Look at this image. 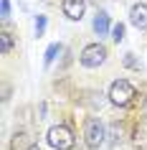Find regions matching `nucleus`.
<instances>
[{
	"mask_svg": "<svg viewBox=\"0 0 147 150\" xmlns=\"http://www.w3.org/2000/svg\"><path fill=\"white\" fill-rule=\"evenodd\" d=\"M46 137H48V145L53 150H71L76 145V137H74V132H71L66 125H53L48 130Z\"/></svg>",
	"mask_w": 147,
	"mask_h": 150,
	"instance_id": "1",
	"label": "nucleus"
},
{
	"mask_svg": "<svg viewBox=\"0 0 147 150\" xmlns=\"http://www.w3.org/2000/svg\"><path fill=\"white\" fill-rule=\"evenodd\" d=\"M107 97H109V102L117 104V107H127V104L134 99V87H132L127 79H117V81H112Z\"/></svg>",
	"mask_w": 147,
	"mask_h": 150,
	"instance_id": "2",
	"label": "nucleus"
},
{
	"mask_svg": "<svg viewBox=\"0 0 147 150\" xmlns=\"http://www.w3.org/2000/svg\"><path fill=\"white\" fill-rule=\"evenodd\" d=\"M104 137H107V127L101 125V120H96V117L86 120V125H84V142H86V148L99 150L101 145H104Z\"/></svg>",
	"mask_w": 147,
	"mask_h": 150,
	"instance_id": "3",
	"label": "nucleus"
},
{
	"mask_svg": "<svg viewBox=\"0 0 147 150\" xmlns=\"http://www.w3.org/2000/svg\"><path fill=\"white\" fill-rule=\"evenodd\" d=\"M104 61H107V48L101 46V43H89L81 51V64H84L86 69H99Z\"/></svg>",
	"mask_w": 147,
	"mask_h": 150,
	"instance_id": "4",
	"label": "nucleus"
},
{
	"mask_svg": "<svg viewBox=\"0 0 147 150\" xmlns=\"http://www.w3.org/2000/svg\"><path fill=\"white\" fill-rule=\"evenodd\" d=\"M129 23L139 31H147V3H134L129 10Z\"/></svg>",
	"mask_w": 147,
	"mask_h": 150,
	"instance_id": "5",
	"label": "nucleus"
},
{
	"mask_svg": "<svg viewBox=\"0 0 147 150\" xmlns=\"http://www.w3.org/2000/svg\"><path fill=\"white\" fill-rule=\"evenodd\" d=\"M84 8H86V0H63V16L69 21H81Z\"/></svg>",
	"mask_w": 147,
	"mask_h": 150,
	"instance_id": "6",
	"label": "nucleus"
},
{
	"mask_svg": "<svg viewBox=\"0 0 147 150\" xmlns=\"http://www.w3.org/2000/svg\"><path fill=\"white\" fill-rule=\"evenodd\" d=\"M33 142H31V135L28 132H15L13 135V142H10V150H28Z\"/></svg>",
	"mask_w": 147,
	"mask_h": 150,
	"instance_id": "7",
	"label": "nucleus"
},
{
	"mask_svg": "<svg viewBox=\"0 0 147 150\" xmlns=\"http://www.w3.org/2000/svg\"><path fill=\"white\" fill-rule=\"evenodd\" d=\"M94 31L99 33V36H107V31H109V16L104 13V10H99L96 18H94Z\"/></svg>",
	"mask_w": 147,
	"mask_h": 150,
	"instance_id": "8",
	"label": "nucleus"
},
{
	"mask_svg": "<svg viewBox=\"0 0 147 150\" xmlns=\"http://www.w3.org/2000/svg\"><path fill=\"white\" fill-rule=\"evenodd\" d=\"M10 48H13V38H10L8 31H3V33H0V51H3V56H8Z\"/></svg>",
	"mask_w": 147,
	"mask_h": 150,
	"instance_id": "9",
	"label": "nucleus"
},
{
	"mask_svg": "<svg viewBox=\"0 0 147 150\" xmlns=\"http://www.w3.org/2000/svg\"><path fill=\"white\" fill-rule=\"evenodd\" d=\"M58 54H61V43H51V46L46 48V66H51Z\"/></svg>",
	"mask_w": 147,
	"mask_h": 150,
	"instance_id": "10",
	"label": "nucleus"
},
{
	"mask_svg": "<svg viewBox=\"0 0 147 150\" xmlns=\"http://www.w3.org/2000/svg\"><path fill=\"white\" fill-rule=\"evenodd\" d=\"M112 38H114L117 43H119V41L124 38V23H117L114 28H112Z\"/></svg>",
	"mask_w": 147,
	"mask_h": 150,
	"instance_id": "11",
	"label": "nucleus"
},
{
	"mask_svg": "<svg viewBox=\"0 0 147 150\" xmlns=\"http://www.w3.org/2000/svg\"><path fill=\"white\" fill-rule=\"evenodd\" d=\"M43 31H46V16H38L36 18V36H43Z\"/></svg>",
	"mask_w": 147,
	"mask_h": 150,
	"instance_id": "12",
	"label": "nucleus"
},
{
	"mask_svg": "<svg viewBox=\"0 0 147 150\" xmlns=\"http://www.w3.org/2000/svg\"><path fill=\"white\" fill-rule=\"evenodd\" d=\"M117 140H122V127L112 125V145H117Z\"/></svg>",
	"mask_w": 147,
	"mask_h": 150,
	"instance_id": "13",
	"label": "nucleus"
},
{
	"mask_svg": "<svg viewBox=\"0 0 147 150\" xmlns=\"http://www.w3.org/2000/svg\"><path fill=\"white\" fill-rule=\"evenodd\" d=\"M0 13H3V21L10 16V0H0Z\"/></svg>",
	"mask_w": 147,
	"mask_h": 150,
	"instance_id": "14",
	"label": "nucleus"
},
{
	"mask_svg": "<svg viewBox=\"0 0 147 150\" xmlns=\"http://www.w3.org/2000/svg\"><path fill=\"white\" fill-rule=\"evenodd\" d=\"M124 64H127L129 69H139V64L134 61V59H132V54H127V56H124Z\"/></svg>",
	"mask_w": 147,
	"mask_h": 150,
	"instance_id": "15",
	"label": "nucleus"
},
{
	"mask_svg": "<svg viewBox=\"0 0 147 150\" xmlns=\"http://www.w3.org/2000/svg\"><path fill=\"white\" fill-rule=\"evenodd\" d=\"M28 150H38V145H31V148H28Z\"/></svg>",
	"mask_w": 147,
	"mask_h": 150,
	"instance_id": "16",
	"label": "nucleus"
}]
</instances>
